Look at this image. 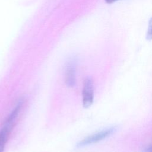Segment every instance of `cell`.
<instances>
[{
  "label": "cell",
  "instance_id": "7",
  "mask_svg": "<svg viewBox=\"0 0 152 152\" xmlns=\"http://www.w3.org/2000/svg\"><path fill=\"white\" fill-rule=\"evenodd\" d=\"M117 1H118V0H105L106 2L107 3V4H112V3L115 2Z\"/></svg>",
  "mask_w": 152,
  "mask_h": 152
},
{
  "label": "cell",
  "instance_id": "2",
  "mask_svg": "<svg viewBox=\"0 0 152 152\" xmlns=\"http://www.w3.org/2000/svg\"><path fill=\"white\" fill-rule=\"evenodd\" d=\"M116 129V128L115 126H112L107 129H105L104 130H102L100 132H96L94 134H92L84 139L81 140L79 142H78L77 147H83L91 144L96 143L97 142H99L106 137L110 135L113 132H115Z\"/></svg>",
  "mask_w": 152,
  "mask_h": 152
},
{
  "label": "cell",
  "instance_id": "1",
  "mask_svg": "<svg viewBox=\"0 0 152 152\" xmlns=\"http://www.w3.org/2000/svg\"><path fill=\"white\" fill-rule=\"evenodd\" d=\"M23 99H21L16 104L13 110L5 119L0 129V152H4L10 135L16 124L18 115L24 104Z\"/></svg>",
  "mask_w": 152,
  "mask_h": 152
},
{
  "label": "cell",
  "instance_id": "3",
  "mask_svg": "<svg viewBox=\"0 0 152 152\" xmlns=\"http://www.w3.org/2000/svg\"><path fill=\"white\" fill-rule=\"evenodd\" d=\"M94 100V86L91 77H87L85 78L82 90V103L83 106L87 108L90 107Z\"/></svg>",
  "mask_w": 152,
  "mask_h": 152
},
{
  "label": "cell",
  "instance_id": "4",
  "mask_svg": "<svg viewBox=\"0 0 152 152\" xmlns=\"http://www.w3.org/2000/svg\"><path fill=\"white\" fill-rule=\"evenodd\" d=\"M76 61L70 59L66 64L65 68V82L69 87H73L76 84Z\"/></svg>",
  "mask_w": 152,
  "mask_h": 152
},
{
  "label": "cell",
  "instance_id": "5",
  "mask_svg": "<svg viewBox=\"0 0 152 152\" xmlns=\"http://www.w3.org/2000/svg\"><path fill=\"white\" fill-rule=\"evenodd\" d=\"M146 38L148 40H152V17L151 18V19L149 21L148 29H147V31Z\"/></svg>",
  "mask_w": 152,
  "mask_h": 152
},
{
  "label": "cell",
  "instance_id": "6",
  "mask_svg": "<svg viewBox=\"0 0 152 152\" xmlns=\"http://www.w3.org/2000/svg\"><path fill=\"white\" fill-rule=\"evenodd\" d=\"M145 152H152V145L145 150Z\"/></svg>",
  "mask_w": 152,
  "mask_h": 152
}]
</instances>
